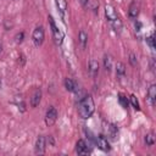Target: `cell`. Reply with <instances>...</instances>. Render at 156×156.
<instances>
[{
    "label": "cell",
    "instance_id": "cell-4",
    "mask_svg": "<svg viewBox=\"0 0 156 156\" xmlns=\"http://www.w3.org/2000/svg\"><path fill=\"white\" fill-rule=\"evenodd\" d=\"M44 39H45V32H44V28H43L41 26L35 27L34 30H33V33H32V40H33L34 45H35L37 48H39V46L43 44Z\"/></svg>",
    "mask_w": 156,
    "mask_h": 156
},
{
    "label": "cell",
    "instance_id": "cell-12",
    "mask_svg": "<svg viewBox=\"0 0 156 156\" xmlns=\"http://www.w3.org/2000/svg\"><path fill=\"white\" fill-rule=\"evenodd\" d=\"M95 141H96V145H98V147H99L100 150H102V151H110V149H111V147H110V144H108L107 139H105L102 135L96 136Z\"/></svg>",
    "mask_w": 156,
    "mask_h": 156
},
{
    "label": "cell",
    "instance_id": "cell-6",
    "mask_svg": "<svg viewBox=\"0 0 156 156\" xmlns=\"http://www.w3.org/2000/svg\"><path fill=\"white\" fill-rule=\"evenodd\" d=\"M45 149H46V138L44 135H39L37 138V141H35V145H34V150H35V154H44L45 152Z\"/></svg>",
    "mask_w": 156,
    "mask_h": 156
},
{
    "label": "cell",
    "instance_id": "cell-17",
    "mask_svg": "<svg viewBox=\"0 0 156 156\" xmlns=\"http://www.w3.org/2000/svg\"><path fill=\"white\" fill-rule=\"evenodd\" d=\"M104 68L106 71H108V72L112 69V58H111L110 55H105L104 56Z\"/></svg>",
    "mask_w": 156,
    "mask_h": 156
},
{
    "label": "cell",
    "instance_id": "cell-23",
    "mask_svg": "<svg viewBox=\"0 0 156 156\" xmlns=\"http://www.w3.org/2000/svg\"><path fill=\"white\" fill-rule=\"evenodd\" d=\"M117 132H118V130H117V127H116L115 124H111V126H110V134H111L112 138H115V136L117 135Z\"/></svg>",
    "mask_w": 156,
    "mask_h": 156
},
{
    "label": "cell",
    "instance_id": "cell-2",
    "mask_svg": "<svg viewBox=\"0 0 156 156\" xmlns=\"http://www.w3.org/2000/svg\"><path fill=\"white\" fill-rule=\"evenodd\" d=\"M105 16L107 18V21L110 22L112 29L116 32V33H119L122 30V22L115 10V7L112 5H106L105 6Z\"/></svg>",
    "mask_w": 156,
    "mask_h": 156
},
{
    "label": "cell",
    "instance_id": "cell-1",
    "mask_svg": "<svg viewBox=\"0 0 156 156\" xmlns=\"http://www.w3.org/2000/svg\"><path fill=\"white\" fill-rule=\"evenodd\" d=\"M95 111V104L90 95H85L78 105V113L83 119H88Z\"/></svg>",
    "mask_w": 156,
    "mask_h": 156
},
{
    "label": "cell",
    "instance_id": "cell-25",
    "mask_svg": "<svg viewBox=\"0 0 156 156\" xmlns=\"http://www.w3.org/2000/svg\"><path fill=\"white\" fill-rule=\"evenodd\" d=\"M88 1H89V0H80V2H82V5H83V6H85V5L88 4Z\"/></svg>",
    "mask_w": 156,
    "mask_h": 156
},
{
    "label": "cell",
    "instance_id": "cell-8",
    "mask_svg": "<svg viewBox=\"0 0 156 156\" xmlns=\"http://www.w3.org/2000/svg\"><path fill=\"white\" fill-rule=\"evenodd\" d=\"M40 101H41V90H40V88H37V89L33 91L29 102H30V106H32V107H37V106L40 104Z\"/></svg>",
    "mask_w": 156,
    "mask_h": 156
},
{
    "label": "cell",
    "instance_id": "cell-20",
    "mask_svg": "<svg viewBox=\"0 0 156 156\" xmlns=\"http://www.w3.org/2000/svg\"><path fill=\"white\" fill-rule=\"evenodd\" d=\"M118 101H119V104L123 107H127L128 106V100H127V98L123 94H118Z\"/></svg>",
    "mask_w": 156,
    "mask_h": 156
},
{
    "label": "cell",
    "instance_id": "cell-14",
    "mask_svg": "<svg viewBox=\"0 0 156 156\" xmlns=\"http://www.w3.org/2000/svg\"><path fill=\"white\" fill-rule=\"evenodd\" d=\"M78 43L80 45L82 49H85L87 48V44H88V34L84 32V30H80L79 34H78Z\"/></svg>",
    "mask_w": 156,
    "mask_h": 156
},
{
    "label": "cell",
    "instance_id": "cell-16",
    "mask_svg": "<svg viewBox=\"0 0 156 156\" xmlns=\"http://www.w3.org/2000/svg\"><path fill=\"white\" fill-rule=\"evenodd\" d=\"M124 74H126V66H124V63L123 62H117L116 63V76L118 78H122V77H124Z\"/></svg>",
    "mask_w": 156,
    "mask_h": 156
},
{
    "label": "cell",
    "instance_id": "cell-5",
    "mask_svg": "<svg viewBox=\"0 0 156 156\" xmlns=\"http://www.w3.org/2000/svg\"><path fill=\"white\" fill-rule=\"evenodd\" d=\"M57 110L54 107V106H50L49 108H48V111H46V113H45V124L48 126V127H51V126H54L55 123H56V121H57Z\"/></svg>",
    "mask_w": 156,
    "mask_h": 156
},
{
    "label": "cell",
    "instance_id": "cell-13",
    "mask_svg": "<svg viewBox=\"0 0 156 156\" xmlns=\"http://www.w3.org/2000/svg\"><path fill=\"white\" fill-rule=\"evenodd\" d=\"M65 88H66V90H68V91H71V93H77L78 91V85H77V83L73 80V79H71V78H66L65 79Z\"/></svg>",
    "mask_w": 156,
    "mask_h": 156
},
{
    "label": "cell",
    "instance_id": "cell-9",
    "mask_svg": "<svg viewBox=\"0 0 156 156\" xmlns=\"http://www.w3.org/2000/svg\"><path fill=\"white\" fill-rule=\"evenodd\" d=\"M146 99L150 104V106H155V102H156V85L155 84H151L147 89V94H146Z\"/></svg>",
    "mask_w": 156,
    "mask_h": 156
},
{
    "label": "cell",
    "instance_id": "cell-7",
    "mask_svg": "<svg viewBox=\"0 0 156 156\" xmlns=\"http://www.w3.org/2000/svg\"><path fill=\"white\" fill-rule=\"evenodd\" d=\"M88 72H89L90 77H93V78L98 77V74H99V62H98L96 60L91 58V60L89 61V65H88Z\"/></svg>",
    "mask_w": 156,
    "mask_h": 156
},
{
    "label": "cell",
    "instance_id": "cell-22",
    "mask_svg": "<svg viewBox=\"0 0 156 156\" xmlns=\"http://www.w3.org/2000/svg\"><path fill=\"white\" fill-rule=\"evenodd\" d=\"M23 38H24V33H23V32H20V33H17V34L15 35V41H16L17 44H20V43L23 41Z\"/></svg>",
    "mask_w": 156,
    "mask_h": 156
},
{
    "label": "cell",
    "instance_id": "cell-3",
    "mask_svg": "<svg viewBox=\"0 0 156 156\" xmlns=\"http://www.w3.org/2000/svg\"><path fill=\"white\" fill-rule=\"evenodd\" d=\"M49 22H50V27H51V33H52V38L55 40V43L57 45H61L63 41V33L61 32V29H58V27L55 24V21L51 16H49Z\"/></svg>",
    "mask_w": 156,
    "mask_h": 156
},
{
    "label": "cell",
    "instance_id": "cell-19",
    "mask_svg": "<svg viewBox=\"0 0 156 156\" xmlns=\"http://www.w3.org/2000/svg\"><path fill=\"white\" fill-rule=\"evenodd\" d=\"M129 102H130V105L135 108V110H140V106H139V101H138V99H136V96L135 95H130L129 96Z\"/></svg>",
    "mask_w": 156,
    "mask_h": 156
},
{
    "label": "cell",
    "instance_id": "cell-15",
    "mask_svg": "<svg viewBox=\"0 0 156 156\" xmlns=\"http://www.w3.org/2000/svg\"><path fill=\"white\" fill-rule=\"evenodd\" d=\"M55 2H56L57 10L60 11L61 16H65L66 10H67V1L66 0H55Z\"/></svg>",
    "mask_w": 156,
    "mask_h": 156
},
{
    "label": "cell",
    "instance_id": "cell-21",
    "mask_svg": "<svg viewBox=\"0 0 156 156\" xmlns=\"http://www.w3.org/2000/svg\"><path fill=\"white\" fill-rule=\"evenodd\" d=\"M146 43H147V45H149L152 50L155 49V38H154V34H151L150 37L146 38Z\"/></svg>",
    "mask_w": 156,
    "mask_h": 156
},
{
    "label": "cell",
    "instance_id": "cell-11",
    "mask_svg": "<svg viewBox=\"0 0 156 156\" xmlns=\"http://www.w3.org/2000/svg\"><path fill=\"white\" fill-rule=\"evenodd\" d=\"M138 15H139V5L136 4V1H132L128 7V16L130 20H136Z\"/></svg>",
    "mask_w": 156,
    "mask_h": 156
},
{
    "label": "cell",
    "instance_id": "cell-10",
    "mask_svg": "<svg viewBox=\"0 0 156 156\" xmlns=\"http://www.w3.org/2000/svg\"><path fill=\"white\" fill-rule=\"evenodd\" d=\"M76 152L78 155H88L89 154L88 145H87V143L83 139H79L77 141V144H76Z\"/></svg>",
    "mask_w": 156,
    "mask_h": 156
},
{
    "label": "cell",
    "instance_id": "cell-18",
    "mask_svg": "<svg viewBox=\"0 0 156 156\" xmlns=\"http://www.w3.org/2000/svg\"><path fill=\"white\" fill-rule=\"evenodd\" d=\"M144 141H145V144H146L147 146H152V145L155 144V134H154L152 132L147 133V134L145 135V138H144Z\"/></svg>",
    "mask_w": 156,
    "mask_h": 156
},
{
    "label": "cell",
    "instance_id": "cell-24",
    "mask_svg": "<svg viewBox=\"0 0 156 156\" xmlns=\"http://www.w3.org/2000/svg\"><path fill=\"white\" fill-rule=\"evenodd\" d=\"M129 62H130L132 66H136V56L133 52L129 54Z\"/></svg>",
    "mask_w": 156,
    "mask_h": 156
},
{
    "label": "cell",
    "instance_id": "cell-27",
    "mask_svg": "<svg viewBox=\"0 0 156 156\" xmlns=\"http://www.w3.org/2000/svg\"><path fill=\"white\" fill-rule=\"evenodd\" d=\"M0 85H1V80H0Z\"/></svg>",
    "mask_w": 156,
    "mask_h": 156
},
{
    "label": "cell",
    "instance_id": "cell-26",
    "mask_svg": "<svg viewBox=\"0 0 156 156\" xmlns=\"http://www.w3.org/2000/svg\"><path fill=\"white\" fill-rule=\"evenodd\" d=\"M1 50H2V44H1V41H0V52H1Z\"/></svg>",
    "mask_w": 156,
    "mask_h": 156
}]
</instances>
